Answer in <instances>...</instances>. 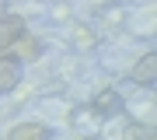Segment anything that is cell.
Here are the masks:
<instances>
[{
    "label": "cell",
    "instance_id": "1",
    "mask_svg": "<svg viewBox=\"0 0 157 140\" xmlns=\"http://www.w3.org/2000/svg\"><path fill=\"white\" fill-rule=\"evenodd\" d=\"M129 81L140 88H154L157 84V49H147L140 60L129 67Z\"/></svg>",
    "mask_w": 157,
    "mask_h": 140
},
{
    "label": "cell",
    "instance_id": "2",
    "mask_svg": "<svg viewBox=\"0 0 157 140\" xmlns=\"http://www.w3.org/2000/svg\"><path fill=\"white\" fill-rule=\"evenodd\" d=\"M91 109H94L101 119H112V116H119L126 105H122V95H119L115 88H101L98 95H94V102H91Z\"/></svg>",
    "mask_w": 157,
    "mask_h": 140
},
{
    "label": "cell",
    "instance_id": "3",
    "mask_svg": "<svg viewBox=\"0 0 157 140\" xmlns=\"http://www.w3.org/2000/svg\"><path fill=\"white\" fill-rule=\"evenodd\" d=\"M25 35V21L17 14H0V53L14 49V42Z\"/></svg>",
    "mask_w": 157,
    "mask_h": 140
},
{
    "label": "cell",
    "instance_id": "4",
    "mask_svg": "<svg viewBox=\"0 0 157 140\" xmlns=\"http://www.w3.org/2000/svg\"><path fill=\"white\" fill-rule=\"evenodd\" d=\"M17 84H21V60L4 56V60H0V95H4V91H14Z\"/></svg>",
    "mask_w": 157,
    "mask_h": 140
},
{
    "label": "cell",
    "instance_id": "5",
    "mask_svg": "<svg viewBox=\"0 0 157 140\" xmlns=\"http://www.w3.org/2000/svg\"><path fill=\"white\" fill-rule=\"evenodd\" d=\"M49 126L45 123H17L11 126V133H7V140H49Z\"/></svg>",
    "mask_w": 157,
    "mask_h": 140
},
{
    "label": "cell",
    "instance_id": "6",
    "mask_svg": "<svg viewBox=\"0 0 157 140\" xmlns=\"http://www.w3.org/2000/svg\"><path fill=\"white\" fill-rule=\"evenodd\" d=\"M122 140H157V123H129L126 126V133H122Z\"/></svg>",
    "mask_w": 157,
    "mask_h": 140
},
{
    "label": "cell",
    "instance_id": "7",
    "mask_svg": "<svg viewBox=\"0 0 157 140\" xmlns=\"http://www.w3.org/2000/svg\"><path fill=\"white\" fill-rule=\"evenodd\" d=\"M14 53H17V60H35V56H39V42H35L32 35L25 32L21 39L14 42Z\"/></svg>",
    "mask_w": 157,
    "mask_h": 140
},
{
    "label": "cell",
    "instance_id": "8",
    "mask_svg": "<svg viewBox=\"0 0 157 140\" xmlns=\"http://www.w3.org/2000/svg\"><path fill=\"white\" fill-rule=\"evenodd\" d=\"M77 28V39H80V46H84V49H91V46H94V35L87 32V25H73Z\"/></svg>",
    "mask_w": 157,
    "mask_h": 140
}]
</instances>
